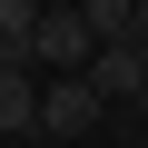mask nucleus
<instances>
[{
	"label": "nucleus",
	"mask_w": 148,
	"mask_h": 148,
	"mask_svg": "<svg viewBox=\"0 0 148 148\" xmlns=\"http://www.w3.org/2000/svg\"><path fill=\"white\" fill-rule=\"evenodd\" d=\"M89 59H99V30L79 10H49L40 20V40H30V69L40 79H89Z\"/></svg>",
	"instance_id": "obj_1"
},
{
	"label": "nucleus",
	"mask_w": 148,
	"mask_h": 148,
	"mask_svg": "<svg viewBox=\"0 0 148 148\" xmlns=\"http://www.w3.org/2000/svg\"><path fill=\"white\" fill-rule=\"evenodd\" d=\"M99 109H109V99H99L89 79H40V128H49V138H79V128H99Z\"/></svg>",
	"instance_id": "obj_2"
},
{
	"label": "nucleus",
	"mask_w": 148,
	"mask_h": 148,
	"mask_svg": "<svg viewBox=\"0 0 148 148\" xmlns=\"http://www.w3.org/2000/svg\"><path fill=\"white\" fill-rule=\"evenodd\" d=\"M89 89H99L109 109H119V99L138 109V89H148V49H138V40H109V49L89 59Z\"/></svg>",
	"instance_id": "obj_3"
},
{
	"label": "nucleus",
	"mask_w": 148,
	"mask_h": 148,
	"mask_svg": "<svg viewBox=\"0 0 148 148\" xmlns=\"http://www.w3.org/2000/svg\"><path fill=\"white\" fill-rule=\"evenodd\" d=\"M0 128H40V69H0Z\"/></svg>",
	"instance_id": "obj_4"
},
{
	"label": "nucleus",
	"mask_w": 148,
	"mask_h": 148,
	"mask_svg": "<svg viewBox=\"0 0 148 148\" xmlns=\"http://www.w3.org/2000/svg\"><path fill=\"white\" fill-rule=\"evenodd\" d=\"M40 20H49V0H0V40H10V49H30Z\"/></svg>",
	"instance_id": "obj_5"
},
{
	"label": "nucleus",
	"mask_w": 148,
	"mask_h": 148,
	"mask_svg": "<svg viewBox=\"0 0 148 148\" xmlns=\"http://www.w3.org/2000/svg\"><path fill=\"white\" fill-rule=\"evenodd\" d=\"M79 20H89V30H99V49H109V40H128L138 0H79Z\"/></svg>",
	"instance_id": "obj_6"
},
{
	"label": "nucleus",
	"mask_w": 148,
	"mask_h": 148,
	"mask_svg": "<svg viewBox=\"0 0 148 148\" xmlns=\"http://www.w3.org/2000/svg\"><path fill=\"white\" fill-rule=\"evenodd\" d=\"M128 40H138V49H148V0H138V20H128Z\"/></svg>",
	"instance_id": "obj_7"
},
{
	"label": "nucleus",
	"mask_w": 148,
	"mask_h": 148,
	"mask_svg": "<svg viewBox=\"0 0 148 148\" xmlns=\"http://www.w3.org/2000/svg\"><path fill=\"white\" fill-rule=\"evenodd\" d=\"M138 119H148V89H138Z\"/></svg>",
	"instance_id": "obj_8"
}]
</instances>
